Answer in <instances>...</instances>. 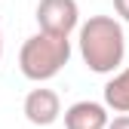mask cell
I'll return each instance as SVG.
<instances>
[{
    "label": "cell",
    "mask_w": 129,
    "mask_h": 129,
    "mask_svg": "<svg viewBox=\"0 0 129 129\" xmlns=\"http://www.w3.org/2000/svg\"><path fill=\"white\" fill-rule=\"evenodd\" d=\"M37 25L40 34L49 37H68L80 28V6L77 0H40L37 3Z\"/></svg>",
    "instance_id": "3"
},
{
    "label": "cell",
    "mask_w": 129,
    "mask_h": 129,
    "mask_svg": "<svg viewBox=\"0 0 129 129\" xmlns=\"http://www.w3.org/2000/svg\"><path fill=\"white\" fill-rule=\"evenodd\" d=\"M80 58L92 74H117L126 58V34L114 15H89L77 28Z\"/></svg>",
    "instance_id": "1"
},
{
    "label": "cell",
    "mask_w": 129,
    "mask_h": 129,
    "mask_svg": "<svg viewBox=\"0 0 129 129\" xmlns=\"http://www.w3.org/2000/svg\"><path fill=\"white\" fill-rule=\"evenodd\" d=\"M22 114L28 123H34V126H52L58 117H61V99H58V92L55 89H31L25 95V102H22Z\"/></svg>",
    "instance_id": "4"
},
{
    "label": "cell",
    "mask_w": 129,
    "mask_h": 129,
    "mask_svg": "<svg viewBox=\"0 0 129 129\" xmlns=\"http://www.w3.org/2000/svg\"><path fill=\"white\" fill-rule=\"evenodd\" d=\"M0 58H3V31H0Z\"/></svg>",
    "instance_id": "9"
},
{
    "label": "cell",
    "mask_w": 129,
    "mask_h": 129,
    "mask_svg": "<svg viewBox=\"0 0 129 129\" xmlns=\"http://www.w3.org/2000/svg\"><path fill=\"white\" fill-rule=\"evenodd\" d=\"M64 129H108V108L102 102H74L68 111H64Z\"/></svg>",
    "instance_id": "5"
},
{
    "label": "cell",
    "mask_w": 129,
    "mask_h": 129,
    "mask_svg": "<svg viewBox=\"0 0 129 129\" xmlns=\"http://www.w3.org/2000/svg\"><path fill=\"white\" fill-rule=\"evenodd\" d=\"M114 12L123 22H129V0H114Z\"/></svg>",
    "instance_id": "8"
},
{
    "label": "cell",
    "mask_w": 129,
    "mask_h": 129,
    "mask_svg": "<svg viewBox=\"0 0 129 129\" xmlns=\"http://www.w3.org/2000/svg\"><path fill=\"white\" fill-rule=\"evenodd\" d=\"M68 61H71V40L68 37H49V34L37 31L19 49V71L34 83L52 80Z\"/></svg>",
    "instance_id": "2"
},
{
    "label": "cell",
    "mask_w": 129,
    "mask_h": 129,
    "mask_svg": "<svg viewBox=\"0 0 129 129\" xmlns=\"http://www.w3.org/2000/svg\"><path fill=\"white\" fill-rule=\"evenodd\" d=\"M108 129H129V114H117L114 120H108Z\"/></svg>",
    "instance_id": "7"
},
{
    "label": "cell",
    "mask_w": 129,
    "mask_h": 129,
    "mask_svg": "<svg viewBox=\"0 0 129 129\" xmlns=\"http://www.w3.org/2000/svg\"><path fill=\"white\" fill-rule=\"evenodd\" d=\"M102 105L108 111H114V114H129V68L117 71L105 83V102Z\"/></svg>",
    "instance_id": "6"
}]
</instances>
